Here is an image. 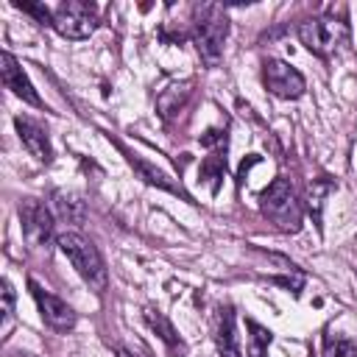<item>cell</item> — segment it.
<instances>
[{
    "instance_id": "cell-1",
    "label": "cell",
    "mask_w": 357,
    "mask_h": 357,
    "mask_svg": "<svg viewBox=\"0 0 357 357\" xmlns=\"http://www.w3.org/2000/svg\"><path fill=\"white\" fill-rule=\"evenodd\" d=\"M61 254L70 259V265L78 271V276L95 290V293H103L106 284H109V271H106V262L100 257V251L78 231H64L56 237Z\"/></svg>"
},
{
    "instance_id": "cell-2",
    "label": "cell",
    "mask_w": 357,
    "mask_h": 357,
    "mask_svg": "<svg viewBox=\"0 0 357 357\" xmlns=\"http://www.w3.org/2000/svg\"><path fill=\"white\" fill-rule=\"evenodd\" d=\"M259 206H262V215L271 218L282 231H298L301 229V204L296 201L287 178H273L262 190Z\"/></svg>"
},
{
    "instance_id": "cell-3",
    "label": "cell",
    "mask_w": 357,
    "mask_h": 357,
    "mask_svg": "<svg viewBox=\"0 0 357 357\" xmlns=\"http://www.w3.org/2000/svg\"><path fill=\"white\" fill-rule=\"evenodd\" d=\"M195 14H198L195 22H192L195 47H198V53L206 64H218V59L223 53L226 33H229L226 14L218 6H201V8H195Z\"/></svg>"
},
{
    "instance_id": "cell-4",
    "label": "cell",
    "mask_w": 357,
    "mask_h": 357,
    "mask_svg": "<svg viewBox=\"0 0 357 357\" xmlns=\"http://www.w3.org/2000/svg\"><path fill=\"white\" fill-rule=\"evenodd\" d=\"M349 36V28L346 22L335 20V17H312V20H304L298 25V39L301 45L315 53V56H329L335 53Z\"/></svg>"
},
{
    "instance_id": "cell-5",
    "label": "cell",
    "mask_w": 357,
    "mask_h": 357,
    "mask_svg": "<svg viewBox=\"0 0 357 357\" xmlns=\"http://www.w3.org/2000/svg\"><path fill=\"white\" fill-rule=\"evenodd\" d=\"M98 25V14L92 3L84 0H67L53 11V28L64 39H86Z\"/></svg>"
},
{
    "instance_id": "cell-6",
    "label": "cell",
    "mask_w": 357,
    "mask_h": 357,
    "mask_svg": "<svg viewBox=\"0 0 357 357\" xmlns=\"http://www.w3.org/2000/svg\"><path fill=\"white\" fill-rule=\"evenodd\" d=\"M262 81L276 98L293 100V98L304 95V75L296 67H290L287 61H282V59H268L262 64Z\"/></svg>"
},
{
    "instance_id": "cell-7",
    "label": "cell",
    "mask_w": 357,
    "mask_h": 357,
    "mask_svg": "<svg viewBox=\"0 0 357 357\" xmlns=\"http://www.w3.org/2000/svg\"><path fill=\"white\" fill-rule=\"evenodd\" d=\"M28 287H31V296H33V301H36V307H39L42 321H45L50 329H56V332H70V329L75 326V312H73V307H70L67 301H61L59 296H53L50 290H45L36 279H31Z\"/></svg>"
},
{
    "instance_id": "cell-8",
    "label": "cell",
    "mask_w": 357,
    "mask_h": 357,
    "mask_svg": "<svg viewBox=\"0 0 357 357\" xmlns=\"http://www.w3.org/2000/svg\"><path fill=\"white\" fill-rule=\"evenodd\" d=\"M20 220H22V234L31 245H47V240L53 237V215L42 201L25 198L20 204Z\"/></svg>"
},
{
    "instance_id": "cell-9",
    "label": "cell",
    "mask_w": 357,
    "mask_h": 357,
    "mask_svg": "<svg viewBox=\"0 0 357 357\" xmlns=\"http://www.w3.org/2000/svg\"><path fill=\"white\" fill-rule=\"evenodd\" d=\"M0 73H3V84H6V89H11L17 98H22L25 103H31V106H36V109H42V106H45V103H42V98L36 95L33 84H31V81H28V75L22 73L20 61H17L8 50L0 56Z\"/></svg>"
},
{
    "instance_id": "cell-10",
    "label": "cell",
    "mask_w": 357,
    "mask_h": 357,
    "mask_svg": "<svg viewBox=\"0 0 357 357\" xmlns=\"http://www.w3.org/2000/svg\"><path fill=\"white\" fill-rule=\"evenodd\" d=\"M212 332H215V349L220 357H240V340L234 332V310L231 307H220L215 312Z\"/></svg>"
},
{
    "instance_id": "cell-11",
    "label": "cell",
    "mask_w": 357,
    "mask_h": 357,
    "mask_svg": "<svg viewBox=\"0 0 357 357\" xmlns=\"http://www.w3.org/2000/svg\"><path fill=\"white\" fill-rule=\"evenodd\" d=\"M14 126H17V134H20L22 145L31 151V156H36L39 162H50L53 151H50L47 131H45L36 120H31V117H17V120H14Z\"/></svg>"
},
{
    "instance_id": "cell-12",
    "label": "cell",
    "mask_w": 357,
    "mask_h": 357,
    "mask_svg": "<svg viewBox=\"0 0 357 357\" xmlns=\"http://www.w3.org/2000/svg\"><path fill=\"white\" fill-rule=\"evenodd\" d=\"M128 162H131V167H134V170H137L148 184H156V187H162V190H167V192H173V195H181L184 201H192V198H190V192H187L181 184L170 181V178H167L162 170H156L153 165H148V162H142V159H137V156H131V153H128Z\"/></svg>"
},
{
    "instance_id": "cell-13",
    "label": "cell",
    "mask_w": 357,
    "mask_h": 357,
    "mask_svg": "<svg viewBox=\"0 0 357 357\" xmlns=\"http://www.w3.org/2000/svg\"><path fill=\"white\" fill-rule=\"evenodd\" d=\"M145 324H148V326H151V329H153V332H156V335L165 340V346H167L170 351H178V354L184 351V343H181V337L176 335L173 324H170V321H167V318H165L159 310L148 307V310H145Z\"/></svg>"
},
{
    "instance_id": "cell-14",
    "label": "cell",
    "mask_w": 357,
    "mask_h": 357,
    "mask_svg": "<svg viewBox=\"0 0 357 357\" xmlns=\"http://www.w3.org/2000/svg\"><path fill=\"white\" fill-rule=\"evenodd\" d=\"M53 206H56V212H59L64 220H70V223H81L84 215H86L84 201H81L78 195H73V192H64V190L53 192Z\"/></svg>"
},
{
    "instance_id": "cell-15",
    "label": "cell",
    "mask_w": 357,
    "mask_h": 357,
    "mask_svg": "<svg viewBox=\"0 0 357 357\" xmlns=\"http://www.w3.org/2000/svg\"><path fill=\"white\" fill-rule=\"evenodd\" d=\"M248 335V346H245V357H268V346H271V329L259 326L257 321H245Z\"/></svg>"
},
{
    "instance_id": "cell-16",
    "label": "cell",
    "mask_w": 357,
    "mask_h": 357,
    "mask_svg": "<svg viewBox=\"0 0 357 357\" xmlns=\"http://www.w3.org/2000/svg\"><path fill=\"white\" fill-rule=\"evenodd\" d=\"M324 351H326V357H357V340L343 337V335H326Z\"/></svg>"
},
{
    "instance_id": "cell-17",
    "label": "cell",
    "mask_w": 357,
    "mask_h": 357,
    "mask_svg": "<svg viewBox=\"0 0 357 357\" xmlns=\"http://www.w3.org/2000/svg\"><path fill=\"white\" fill-rule=\"evenodd\" d=\"M223 173H226V156H223V151H215L212 156H206L201 162V178H209L212 190H218V181L223 178Z\"/></svg>"
},
{
    "instance_id": "cell-18",
    "label": "cell",
    "mask_w": 357,
    "mask_h": 357,
    "mask_svg": "<svg viewBox=\"0 0 357 357\" xmlns=\"http://www.w3.org/2000/svg\"><path fill=\"white\" fill-rule=\"evenodd\" d=\"M329 190H332L329 181H312L310 190H307V206H310V212L315 215V220L321 218V204H324V195H326Z\"/></svg>"
},
{
    "instance_id": "cell-19",
    "label": "cell",
    "mask_w": 357,
    "mask_h": 357,
    "mask_svg": "<svg viewBox=\"0 0 357 357\" xmlns=\"http://www.w3.org/2000/svg\"><path fill=\"white\" fill-rule=\"evenodd\" d=\"M14 6L22 8V11H28V14H33L36 22H42V25H53V14H50L45 6H39V3H14Z\"/></svg>"
},
{
    "instance_id": "cell-20",
    "label": "cell",
    "mask_w": 357,
    "mask_h": 357,
    "mask_svg": "<svg viewBox=\"0 0 357 357\" xmlns=\"http://www.w3.org/2000/svg\"><path fill=\"white\" fill-rule=\"evenodd\" d=\"M11 312H14V287L8 279H3V318L8 321Z\"/></svg>"
},
{
    "instance_id": "cell-21",
    "label": "cell",
    "mask_w": 357,
    "mask_h": 357,
    "mask_svg": "<svg viewBox=\"0 0 357 357\" xmlns=\"http://www.w3.org/2000/svg\"><path fill=\"white\" fill-rule=\"evenodd\" d=\"M117 357H134V354H131V351H126V349H120V351H117Z\"/></svg>"
},
{
    "instance_id": "cell-22",
    "label": "cell",
    "mask_w": 357,
    "mask_h": 357,
    "mask_svg": "<svg viewBox=\"0 0 357 357\" xmlns=\"http://www.w3.org/2000/svg\"><path fill=\"white\" fill-rule=\"evenodd\" d=\"M312 357H318V354H312Z\"/></svg>"
}]
</instances>
